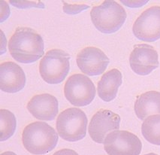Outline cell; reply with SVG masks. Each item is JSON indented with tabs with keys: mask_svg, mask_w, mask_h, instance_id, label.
<instances>
[{
	"mask_svg": "<svg viewBox=\"0 0 160 155\" xmlns=\"http://www.w3.org/2000/svg\"><path fill=\"white\" fill-rule=\"evenodd\" d=\"M12 57L21 63H32L44 54V40L40 34L29 27H18L8 41Z\"/></svg>",
	"mask_w": 160,
	"mask_h": 155,
	"instance_id": "cell-1",
	"label": "cell"
},
{
	"mask_svg": "<svg viewBox=\"0 0 160 155\" xmlns=\"http://www.w3.org/2000/svg\"><path fill=\"white\" fill-rule=\"evenodd\" d=\"M56 130L47 123L35 121L28 124L22 132V142L28 152L42 155L51 152L58 142Z\"/></svg>",
	"mask_w": 160,
	"mask_h": 155,
	"instance_id": "cell-2",
	"label": "cell"
},
{
	"mask_svg": "<svg viewBox=\"0 0 160 155\" xmlns=\"http://www.w3.org/2000/svg\"><path fill=\"white\" fill-rule=\"evenodd\" d=\"M90 17L98 31L105 34H112L122 27L127 14L121 5L109 0L94 6L90 12Z\"/></svg>",
	"mask_w": 160,
	"mask_h": 155,
	"instance_id": "cell-3",
	"label": "cell"
},
{
	"mask_svg": "<svg viewBox=\"0 0 160 155\" xmlns=\"http://www.w3.org/2000/svg\"><path fill=\"white\" fill-rule=\"evenodd\" d=\"M69 54L64 50H48L39 63V72L42 79L50 85L62 82L69 72Z\"/></svg>",
	"mask_w": 160,
	"mask_h": 155,
	"instance_id": "cell-4",
	"label": "cell"
},
{
	"mask_svg": "<svg viewBox=\"0 0 160 155\" xmlns=\"http://www.w3.org/2000/svg\"><path fill=\"white\" fill-rule=\"evenodd\" d=\"M87 117L84 111L78 108H69L59 115L56 123L58 134L68 142H78L87 134Z\"/></svg>",
	"mask_w": 160,
	"mask_h": 155,
	"instance_id": "cell-5",
	"label": "cell"
},
{
	"mask_svg": "<svg viewBox=\"0 0 160 155\" xmlns=\"http://www.w3.org/2000/svg\"><path fill=\"white\" fill-rule=\"evenodd\" d=\"M96 90L90 78L83 74H74L67 79L64 94L72 106L83 107L90 105L96 96Z\"/></svg>",
	"mask_w": 160,
	"mask_h": 155,
	"instance_id": "cell-6",
	"label": "cell"
},
{
	"mask_svg": "<svg viewBox=\"0 0 160 155\" xmlns=\"http://www.w3.org/2000/svg\"><path fill=\"white\" fill-rule=\"evenodd\" d=\"M104 148L108 155H139L142 143L140 139L132 132L115 130L106 136Z\"/></svg>",
	"mask_w": 160,
	"mask_h": 155,
	"instance_id": "cell-7",
	"label": "cell"
},
{
	"mask_svg": "<svg viewBox=\"0 0 160 155\" xmlns=\"http://www.w3.org/2000/svg\"><path fill=\"white\" fill-rule=\"evenodd\" d=\"M133 34L139 40L152 42L160 39V6L155 5L143 12L132 27Z\"/></svg>",
	"mask_w": 160,
	"mask_h": 155,
	"instance_id": "cell-8",
	"label": "cell"
},
{
	"mask_svg": "<svg viewBox=\"0 0 160 155\" xmlns=\"http://www.w3.org/2000/svg\"><path fill=\"white\" fill-rule=\"evenodd\" d=\"M120 117L111 110L100 109L91 118L89 133L95 142L104 143L106 136L111 131L118 130Z\"/></svg>",
	"mask_w": 160,
	"mask_h": 155,
	"instance_id": "cell-9",
	"label": "cell"
},
{
	"mask_svg": "<svg viewBox=\"0 0 160 155\" xmlns=\"http://www.w3.org/2000/svg\"><path fill=\"white\" fill-rule=\"evenodd\" d=\"M129 64L135 73L139 75H148L159 67V55L151 45L137 44L129 56Z\"/></svg>",
	"mask_w": 160,
	"mask_h": 155,
	"instance_id": "cell-10",
	"label": "cell"
},
{
	"mask_svg": "<svg viewBox=\"0 0 160 155\" xmlns=\"http://www.w3.org/2000/svg\"><path fill=\"white\" fill-rule=\"evenodd\" d=\"M76 61L80 70L89 76L102 75L110 62L108 56L96 47L83 48L78 54Z\"/></svg>",
	"mask_w": 160,
	"mask_h": 155,
	"instance_id": "cell-11",
	"label": "cell"
},
{
	"mask_svg": "<svg viewBox=\"0 0 160 155\" xmlns=\"http://www.w3.org/2000/svg\"><path fill=\"white\" fill-rule=\"evenodd\" d=\"M27 108L29 113L41 121H53L59 111L57 99L49 93L35 95L28 102Z\"/></svg>",
	"mask_w": 160,
	"mask_h": 155,
	"instance_id": "cell-12",
	"label": "cell"
},
{
	"mask_svg": "<svg viewBox=\"0 0 160 155\" xmlns=\"http://www.w3.org/2000/svg\"><path fill=\"white\" fill-rule=\"evenodd\" d=\"M26 75L17 63L7 61L0 66V88L8 93L22 90L26 85Z\"/></svg>",
	"mask_w": 160,
	"mask_h": 155,
	"instance_id": "cell-13",
	"label": "cell"
},
{
	"mask_svg": "<svg viewBox=\"0 0 160 155\" xmlns=\"http://www.w3.org/2000/svg\"><path fill=\"white\" fill-rule=\"evenodd\" d=\"M122 77L120 70L113 69L102 75L98 82L97 93L100 99L111 102L116 98L119 87L122 85Z\"/></svg>",
	"mask_w": 160,
	"mask_h": 155,
	"instance_id": "cell-14",
	"label": "cell"
},
{
	"mask_svg": "<svg viewBox=\"0 0 160 155\" xmlns=\"http://www.w3.org/2000/svg\"><path fill=\"white\" fill-rule=\"evenodd\" d=\"M134 109L140 120L152 115H160V92L152 90L142 93L135 100Z\"/></svg>",
	"mask_w": 160,
	"mask_h": 155,
	"instance_id": "cell-15",
	"label": "cell"
},
{
	"mask_svg": "<svg viewBox=\"0 0 160 155\" xmlns=\"http://www.w3.org/2000/svg\"><path fill=\"white\" fill-rule=\"evenodd\" d=\"M141 133L148 142L160 145V115L147 117L141 126Z\"/></svg>",
	"mask_w": 160,
	"mask_h": 155,
	"instance_id": "cell-16",
	"label": "cell"
},
{
	"mask_svg": "<svg viewBox=\"0 0 160 155\" xmlns=\"http://www.w3.org/2000/svg\"><path fill=\"white\" fill-rule=\"evenodd\" d=\"M16 127L17 120L14 114L7 109L0 110V141H6L12 137Z\"/></svg>",
	"mask_w": 160,
	"mask_h": 155,
	"instance_id": "cell-17",
	"label": "cell"
},
{
	"mask_svg": "<svg viewBox=\"0 0 160 155\" xmlns=\"http://www.w3.org/2000/svg\"><path fill=\"white\" fill-rule=\"evenodd\" d=\"M62 3L63 12L67 14H70V15L78 14L90 8V6L86 4H68V3H66L64 1L62 2Z\"/></svg>",
	"mask_w": 160,
	"mask_h": 155,
	"instance_id": "cell-18",
	"label": "cell"
},
{
	"mask_svg": "<svg viewBox=\"0 0 160 155\" xmlns=\"http://www.w3.org/2000/svg\"><path fill=\"white\" fill-rule=\"evenodd\" d=\"M9 3H10V4H12L13 6L20 9L29 8H44V4L40 1H9Z\"/></svg>",
	"mask_w": 160,
	"mask_h": 155,
	"instance_id": "cell-19",
	"label": "cell"
},
{
	"mask_svg": "<svg viewBox=\"0 0 160 155\" xmlns=\"http://www.w3.org/2000/svg\"><path fill=\"white\" fill-rule=\"evenodd\" d=\"M10 14V9L8 3L5 1L1 2V22L2 23L5 20L9 17Z\"/></svg>",
	"mask_w": 160,
	"mask_h": 155,
	"instance_id": "cell-20",
	"label": "cell"
},
{
	"mask_svg": "<svg viewBox=\"0 0 160 155\" xmlns=\"http://www.w3.org/2000/svg\"><path fill=\"white\" fill-rule=\"evenodd\" d=\"M148 1H121L122 3L128 7L131 8H138V7L143 6L146 4Z\"/></svg>",
	"mask_w": 160,
	"mask_h": 155,
	"instance_id": "cell-21",
	"label": "cell"
},
{
	"mask_svg": "<svg viewBox=\"0 0 160 155\" xmlns=\"http://www.w3.org/2000/svg\"><path fill=\"white\" fill-rule=\"evenodd\" d=\"M53 155H78V154L76 151L72 150V149L64 148L57 151Z\"/></svg>",
	"mask_w": 160,
	"mask_h": 155,
	"instance_id": "cell-22",
	"label": "cell"
},
{
	"mask_svg": "<svg viewBox=\"0 0 160 155\" xmlns=\"http://www.w3.org/2000/svg\"><path fill=\"white\" fill-rule=\"evenodd\" d=\"M1 155H18L15 153L12 152V151H5V152L2 153Z\"/></svg>",
	"mask_w": 160,
	"mask_h": 155,
	"instance_id": "cell-23",
	"label": "cell"
},
{
	"mask_svg": "<svg viewBox=\"0 0 160 155\" xmlns=\"http://www.w3.org/2000/svg\"><path fill=\"white\" fill-rule=\"evenodd\" d=\"M144 155H158V154H154V153H150V154H144Z\"/></svg>",
	"mask_w": 160,
	"mask_h": 155,
	"instance_id": "cell-24",
	"label": "cell"
}]
</instances>
